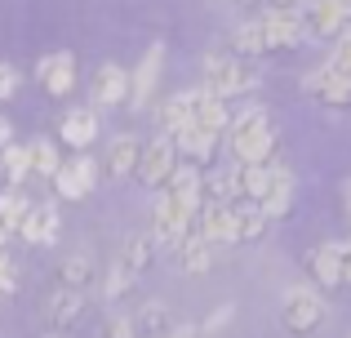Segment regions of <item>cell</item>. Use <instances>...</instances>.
<instances>
[{"label":"cell","mask_w":351,"mask_h":338,"mask_svg":"<svg viewBox=\"0 0 351 338\" xmlns=\"http://www.w3.org/2000/svg\"><path fill=\"white\" fill-rule=\"evenodd\" d=\"M258 205L267 209V218H285L289 214V205H293V173L285 165H271V182H267V191H263Z\"/></svg>","instance_id":"44dd1931"},{"label":"cell","mask_w":351,"mask_h":338,"mask_svg":"<svg viewBox=\"0 0 351 338\" xmlns=\"http://www.w3.org/2000/svg\"><path fill=\"white\" fill-rule=\"evenodd\" d=\"M138 160H143V143L134 134H116L107 143V173L112 178H125V173H138Z\"/></svg>","instance_id":"603a6c76"},{"label":"cell","mask_w":351,"mask_h":338,"mask_svg":"<svg viewBox=\"0 0 351 338\" xmlns=\"http://www.w3.org/2000/svg\"><path fill=\"white\" fill-rule=\"evenodd\" d=\"M173 143H178V152H182V156H191L196 165H209V160H214V152H218V134L200 130V125L178 130V134H173Z\"/></svg>","instance_id":"cb8c5ba5"},{"label":"cell","mask_w":351,"mask_h":338,"mask_svg":"<svg viewBox=\"0 0 351 338\" xmlns=\"http://www.w3.org/2000/svg\"><path fill=\"white\" fill-rule=\"evenodd\" d=\"M18 289V276H14V263H9V254L0 250V298H9Z\"/></svg>","instance_id":"e575fe53"},{"label":"cell","mask_w":351,"mask_h":338,"mask_svg":"<svg viewBox=\"0 0 351 338\" xmlns=\"http://www.w3.org/2000/svg\"><path fill=\"white\" fill-rule=\"evenodd\" d=\"M280 321L293 338H307L325 321V289L320 285H289L280 298Z\"/></svg>","instance_id":"3957f363"},{"label":"cell","mask_w":351,"mask_h":338,"mask_svg":"<svg viewBox=\"0 0 351 338\" xmlns=\"http://www.w3.org/2000/svg\"><path fill=\"white\" fill-rule=\"evenodd\" d=\"M9 236H14V227H9V223H0V250L9 245Z\"/></svg>","instance_id":"60d3db41"},{"label":"cell","mask_w":351,"mask_h":338,"mask_svg":"<svg viewBox=\"0 0 351 338\" xmlns=\"http://www.w3.org/2000/svg\"><path fill=\"white\" fill-rule=\"evenodd\" d=\"M302 89H307L311 98H320V103H334V107H347L351 103V76H343L338 67H316L302 76Z\"/></svg>","instance_id":"7c38bea8"},{"label":"cell","mask_w":351,"mask_h":338,"mask_svg":"<svg viewBox=\"0 0 351 338\" xmlns=\"http://www.w3.org/2000/svg\"><path fill=\"white\" fill-rule=\"evenodd\" d=\"M40 338H71L67 330H49V334H40Z\"/></svg>","instance_id":"b9f144b4"},{"label":"cell","mask_w":351,"mask_h":338,"mask_svg":"<svg viewBox=\"0 0 351 338\" xmlns=\"http://www.w3.org/2000/svg\"><path fill=\"white\" fill-rule=\"evenodd\" d=\"M307 271H311V280H316L320 289L343 285V245H338V241L316 245V250L307 254Z\"/></svg>","instance_id":"e0dca14e"},{"label":"cell","mask_w":351,"mask_h":338,"mask_svg":"<svg viewBox=\"0 0 351 338\" xmlns=\"http://www.w3.org/2000/svg\"><path fill=\"white\" fill-rule=\"evenodd\" d=\"M53 187H58V196L62 200H85L89 191L98 187V165L89 156H71V160H62L58 173H53Z\"/></svg>","instance_id":"9c48e42d"},{"label":"cell","mask_w":351,"mask_h":338,"mask_svg":"<svg viewBox=\"0 0 351 338\" xmlns=\"http://www.w3.org/2000/svg\"><path fill=\"white\" fill-rule=\"evenodd\" d=\"M302 23H307V36H316V40L343 36L351 23V0H302Z\"/></svg>","instance_id":"8992f818"},{"label":"cell","mask_w":351,"mask_h":338,"mask_svg":"<svg viewBox=\"0 0 351 338\" xmlns=\"http://www.w3.org/2000/svg\"><path fill=\"white\" fill-rule=\"evenodd\" d=\"M271 182V160H236V200H263Z\"/></svg>","instance_id":"7402d4cb"},{"label":"cell","mask_w":351,"mask_h":338,"mask_svg":"<svg viewBox=\"0 0 351 338\" xmlns=\"http://www.w3.org/2000/svg\"><path fill=\"white\" fill-rule=\"evenodd\" d=\"M152 254H156V236L152 232H134L125 245H120V254L112 258V271H107V280H103V294L107 298H125L129 289L138 285V276L152 267Z\"/></svg>","instance_id":"6da1fadb"},{"label":"cell","mask_w":351,"mask_h":338,"mask_svg":"<svg viewBox=\"0 0 351 338\" xmlns=\"http://www.w3.org/2000/svg\"><path fill=\"white\" fill-rule=\"evenodd\" d=\"M232 45H236V53H267V40H263V23H258V18H249V23H240V27H236V36H232Z\"/></svg>","instance_id":"f1b7e54d"},{"label":"cell","mask_w":351,"mask_h":338,"mask_svg":"<svg viewBox=\"0 0 351 338\" xmlns=\"http://www.w3.org/2000/svg\"><path fill=\"white\" fill-rule=\"evenodd\" d=\"M196 232H205L214 245H232L236 241V214L232 200H205L196 214Z\"/></svg>","instance_id":"2e32d148"},{"label":"cell","mask_w":351,"mask_h":338,"mask_svg":"<svg viewBox=\"0 0 351 338\" xmlns=\"http://www.w3.org/2000/svg\"><path fill=\"white\" fill-rule=\"evenodd\" d=\"M58 134H62V143H67V147L85 152L89 143L98 138V107H71V112L62 116Z\"/></svg>","instance_id":"d6986e66"},{"label":"cell","mask_w":351,"mask_h":338,"mask_svg":"<svg viewBox=\"0 0 351 338\" xmlns=\"http://www.w3.org/2000/svg\"><path fill=\"white\" fill-rule=\"evenodd\" d=\"M85 289H67V285H58L53 289V298H49V307H45V316H49V330H71V325L85 316Z\"/></svg>","instance_id":"ac0fdd59"},{"label":"cell","mask_w":351,"mask_h":338,"mask_svg":"<svg viewBox=\"0 0 351 338\" xmlns=\"http://www.w3.org/2000/svg\"><path fill=\"white\" fill-rule=\"evenodd\" d=\"M36 80L45 85V94L53 98H67L76 89V58L71 53H49V58L36 62Z\"/></svg>","instance_id":"5bb4252c"},{"label":"cell","mask_w":351,"mask_h":338,"mask_svg":"<svg viewBox=\"0 0 351 338\" xmlns=\"http://www.w3.org/2000/svg\"><path fill=\"white\" fill-rule=\"evenodd\" d=\"M160 67H165V45H152V49L143 53V62L134 67V76H129V103H134L138 112L152 103L156 85H160Z\"/></svg>","instance_id":"8fae6325"},{"label":"cell","mask_w":351,"mask_h":338,"mask_svg":"<svg viewBox=\"0 0 351 338\" xmlns=\"http://www.w3.org/2000/svg\"><path fill=\"white\" fill-rule=\"evenodd\" d=\"M178 143H173V134H160V138H152L143 147V160H138V178L147 182V187H165L169 182V173L178 169Z\"/></svg>","instance_id":"52a82bcc"},{"label":"cell","mask_w":351,"mask_h":338,"mask_svg":"<svg viewBox=\"0 0 351 338\" xmlns=\"http://www.w3.org/2000/svg\"><path fill=\"white\" fill-rule=\"evenodd\" d=\"M205 85L223 98H236V94H249L258 85L254 67H249L240 53H205Z\"/></svg>","instance_id":"277c9868"},{"label":"cell","mask_w":351,"mask_h":338,"mask_svg":"<svg viewBox=\"0 0 351 338\" xmlns=\"http://www.w3.org/2000/svg\"><path fill=\"white\" fill-rule=\"evenodd\" d=\"M187 227H196V218L178 205L173 191H160V196L152 200V223H147V232L156 236V245H178V236L187 232Z\"/></svg>","instance_id":"5b68a950"},{"label":"cell","mask_w":351,"mask_h":338,"mask_svg":"<svg viewBox=\"0 0 351 338\" xmlns=\"http://www.w3.org/2000/svg\"><path fill=\"white\" fill-rule=\"evenodd\" d=\"M62 232V214L53 200H40V205H32L23 214V223H18V236H23L27 245H53Z\"/></svg>","instance_id":"30bf717a"},{"label":"cell","mask_w":351,"mask_h":338,"mask_svg":"<svg viewBox=\"0 0 351 338\" xmlns=\"http://www.w3.org/2000/svg\"><path fill=\"white\" fill-rule=\"evenodd\" d=\"M343 285H351V236L343 241Z\"/></svg>","instance_id":"74e56055"},{"label":"cell","mask_w":351,"mask_h":338,"mask_svg":"<svg viewBox=\"0 0 351 338\" xmlns=\"http://www.w3.org/2000/svg\"><path fill=\"white\" fill-rule=\"evenodd\" d=\"M129 98V71L116 67V62H103V67L94 71V85H89V103L103 112V107H116Z\"/></svg>","instance_id":"9a60e30c"},{"label":"cell","mask_w":351,"mask_h":338,"mask_svg":"<svg viewBox=\"0 0 351 338\" xmlns=\"http://www.w3.org/2000/svg\"><path fill=\"white\" fill-rule=\"evenodd\" d=\"M240 5H263V0H240Z\"/></svg>","instance_id":"7bdbcfd3"},{"label":"cell","mask_w":351,"mask_h":338,"mask_svg":"<svg viewBox=\"0 0 351 338\" xmlns=\"http://www.w3.org/2000/svg\"><path fill=\"white\" fill-rule=\"evenodd\" d=\"M173 250H178V267L187 271V276H205V271L214 267V250H218V245L209 241L205 232L187 227V232L178 236V245H173Z\"/></svg>","instance_id":"4fadbf2b"},{"label":"cell","mask_w":351,"mask_h":338,"mask_svg":"<svg viewBox=\"0 0 351 338\" xmlns=\"http://www.w3.org/2000/svg\"><path fill=\"white\" fill-rule=\"evenodd\" d=\"M9 143H14V130H9V121H0V152H5Z\"/></svg>","instance_id":"ab89813d"},{"label":"cell","mask_w":351,"mask_h":338,"mask_svg":"<svg viewBox=\"0 0 351 338\" xmlns=\"http://www.w3.org/2000/svg\"><path fill=\"white\" fill-rule=\"evenodd\" d=\"M200 330H196V325H173V330H169V338H196Z\"/></svg>","instance_id":"f35d334b"},{"label":"cell","mask_w":351,"mask_h":338,"mask_svg":"<svg viewBox=\"0 0 351 338\" xmlns=\"http://www.w3.org/2000/svg\"><path fill=\"white\" fill-rule=\"evenodd\" d=\"M0 169H5V178L14 182H27V173H36L32 169V147H18V143H9L5 147V156H0Z\"/></svg>","instance_id":"83f0119b"},{"label":"cell","mask_w":351,"mask_h":338,"mask_svg":"<svg viewBox=\"0 0 351 338\" xmlns=\"http://www.w3.org/2000/svg\"><path fill=\"white\" fill-rule=\"evenodd\" d=\"M89 280H94V254L80 250V254H67L58 267V285L67 289H89Z\"/></svg>","instance_id":"4316f807"},{"label":"cell","mask_w":351,"mask_h":338,"mask_svg":"<svg viewBox=\"0 0 351 338\" xmlns=\"http://www.w3.org/2000/svg\"><path fill=\"white\" fill-rule=\"evenodd\" d=\"M347 223H351V200H347Z\"/></svg>","instance_id":"ee69618b"},{"label":"cell","mask_w":351,"mask_h":338,"mask_svg":"<svg viewBox=\"0 0 351 338\" xmlns=\"http://www.w3.org/2000/svg\"><path fill=\"white\" fill-rule=\"evenodd\" d=\"M191 107H196V89H182L160 107V134H178L191 125Z\"/></svg>","instance_id":"d4e9b609"},{"label":"cell","mask_w":351,"mask_h":338,"mask_svg":"<svg viewBox=\"0 0 351 338\" xmlns=\"http://www.w3.org/2000/svg\"><path fill=\"white\" fill-rule=\"evenodd\" d=\"M232 214H236V241H258L271 223L258 200H240V205H232Z\"/></svg>","instance_id":"484cf974"},{"label":"cell","mask_w":351,"mask_h":338,"mask_svg":"<svg viewBox=\"0 0 351 338\" xmlns=\"http://www.w3.org/2000/svg\"><path fill=\"white\" fill-rule=\"evenodd\" d=\"M27 209H32V205H27V200L18 196V191H5V196H0V223H9V227L18 232V223H23Z\"/></svg>","instance_id":"1f68e13d"},{"label":"cell","mask_w":351,"mask_h":338,"mask_svg":"<svg viewBox=\"0 0 351 338\" xmlns=\"http://www.w3.org/2000/svg\"><path fill=\"white\" fill-rule=\"evenodd\" d=\"M129 321H134V334L138 338H160L173 330V316L169 307L160 303V298H147V303H138L134 312H129Z\"/></svg>","instance_id":"ffe728a7"},{"label":"cell","mask_w":351,"mask_h":338,"mask_svg":"<svg viewBox=\"0 0 351 338\" xmlns=\"http://www.w3.org/2000/svg\"><path fill=\"white\" fill-rule=\"evenodd\" d=\"M227 321H232V307H223V312H214V316H209V325H205V330L214 334V330H223Z\"/></svg>","instance_id":"8d00e7d4"},{"label":"cell","mask_w":351,"mask_h":338,"mask_svg":"<svg viewBox=\"0 0 351 338\" xmlns=\"http://www.w3.org/2000/svg\"><path fill=\"white\" fill-rule=\"evenodd\" d=\"M263 23V40H267V53L271 49H289L307 36V23H302V9H263L258 14Z\"/></svg>","instance_id":"ba28073f"},{"label":"cell","mask_w":351,"mask_h":338,"mask_svg":"<svg viewBox=\"0 0 351 338\" xmlns=\"http://www.w3.org/2000/svg\"><path fill=\"white\" fill-rule=\"evenodd\" d=\"M14 94H18V67L14 62H0V103L14 98Z\"/></svg>","instance_id":"836d02e7"},{"label":"cell","mask_w":351,"mask_h":338,"mask_svg":"<svg viewBox=\"0 0 351 338\" xmlns=\"http://www.w3.org/2000/svg\"><path fill=\"white\" fill-rule=\"evenodd\" d=\"M329 67H338V71H343V76H351V23H347V32L338 36L334 53H329Z\"/></svg>","instance_id":"d6a6232c"},{"label":"cell","mask_w":351,"mask_h":338,"mask_svg":"<svg viewBox=\"0 0 351 338\" xmlns=\"http://www.w3.org/2000/svg\"><path fill=\"white\" fill-rule=\"evenodd\" d=\"M227 134H232V156L236 160H271L276 156V130H271V116L263 107H249V112L232 116Z\"/></svg>","instance_id":"7a4b0ae2"},{"label":"cell","mask_w":351,"mask_h":338,"mask_svg":"<svg viewBox=\"0 0 351 338\" xmlns=\"http://www.w3.org/2000/svg\"><path fill=\"white\" fill-rule=\"evenodd\" d=\"M205 200H236V165L205 178Z\"/></svg>","instance_id":"4dcf8cb0"},{"label":"cell","mask_w":351,"mask_h":338,"mask_svg":"<svg viewBox=\"0 0 351 338\" xmlns=\"http://www.w3.org/2000/svg\"><path fill=\"white\" fill-rule=\"evenodd\" d=\"M347 200H351V178H347Z\"/></svg>","instance_id":"f6af8a7d"},{"label":"cell","mask_w":351,"mask_h":338,"mask_svg":"<svg viewBox=\"0 0 351 338\" xmlns=\"http://www.w3.org/2000/svg\"><path fill=\"white\" fill-rule=\"evenodd\" d=\"M107 338H138L134 334V321H129V316H116V321L107 325Z\"/></svg>","instance_id":"d590c367"},{"label":"cell","mask_w":351,"mask_h":338,"mask_svg":"<svg viewBox=\"0 0 351 338\" xmlns=\"http://www.w3.org/2000/svg\"><path fill=\"white\" fill-rule=\"evenodd\" d=\"M58 165H62V160H58V147H53L49 138H36L32 143V169L40 173V178H53Z\"/></svg>","instance_id":"f546056e"}]
</instances>
